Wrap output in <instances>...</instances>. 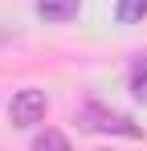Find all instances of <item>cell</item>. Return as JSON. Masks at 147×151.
Returning <instances> with one entry per match:
<instances>
[{"mask_svg": "<svg viewBox=\"0 0 147 151\" xmlns=\"http://www.w3.org/2000/svg\"><path fill=\"white\" fill-rule=\"evenodd\" d=\"M78 123L86 127V131H102V135H127V139H139V135H143V127H135L127 114H119V110H106L102 102H86V106L78 110Z\"/></svg>", "mask_w": 147, "mask_h": 151, "instance_id": "6da1fadb", "label": "cell"}, {"mask_svg": "<svg viewBox=\"0 0 147 151\" xmlns=\"http://www.w3.org/2000/svg\"><path fill=\"white\" fill-rule=\"evenodd\" d=\"M45 119V94L41 90H17L12 94V106H8V123L12 127H33Z\"/></svg>", "mask_w": 147, "mask_h": 151, "instance_id": "7a4b0ae2", "label": "cell"}, {"mask_svg": "<svg viewBox=\"0 0 147 151\" xmlns=\"http://www.w3.org/2000/svg\"><path fill=\"white\" fill-rule=\"evenodd\" d=\"M78 8H82V0H37V12L45 21H70L78 17Z\"/></svg>", "mask_w": 147, "mask_h": 151, "instance_id": "3957f363", "label": "cell"}, {"mask_svg": "<svg viewBox=\"0 0 147 151\" xmlns=\"http://www.w3.org/2000/svg\"><path fill=\"white\" fill-rule=\"evenodd\" d=\"M131 98L147 102V53H139L135 65H131Z\"/></svg>", "mask_w": 147, "mask_h": 151, "instance_id": "277c9868", "label": "cell"}, {"mask_svg": "<svg viewBox=\"0 0 147 151\" xmlns=\"http://www.w3.org/2000/svg\"><path fill=\"white\" fill-rule=\"evenodd\" d=\"M33 151H70V139L49 127V131H41V135L33 139Z\"/></svg>", "mask_w": 147, "mask_h": 151, "instance_id": "5b68a950", "label": "cell"}, {"mask_svg": "<svg viewBox=\"0 0 147 151\" xmlns=\"http://www.w3.org/2000/svg\"><path fill=\"white\" fill-rule=\"evenodd\" d=\"M115 17L127 21V25H131V21H143V17H147V0H119Z\"/></svg>", "mask_w": 147, "mask_h": 151, "instance_id": "8992f818", "label": "cell"}, {"mask_svg": "<svg viewBox=\"0 0 147 151\" xmlns=\"http://www.w3.org/2000/svg\"><path fill=\"white\" fill-rule=\"evenodd\" d=\"M0 41H4V37H0Z\"/></svg>", "mask_w": 147, "mask_h": 151, "instance_id": "52a82bcc", "label": "cell"}]
</instances>
